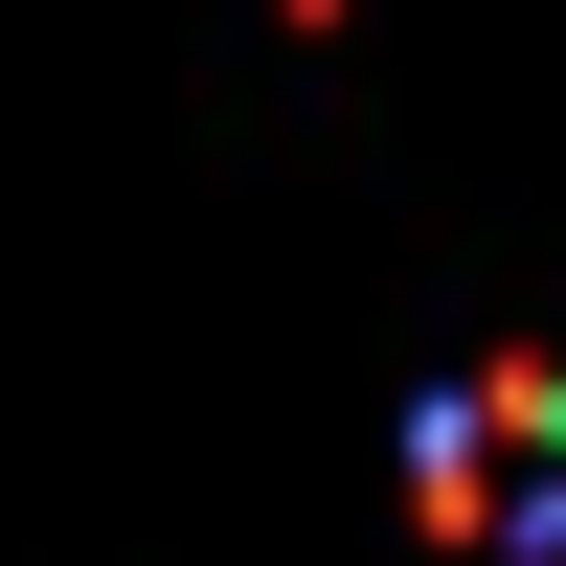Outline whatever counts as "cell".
Returning a JSON list of instances; mask_svg holds the SVG:
<instances>
[{
	"label": "cell",
	"mask_w": 566,
	"mask_h": 566,
	"mask_svg": "<svg viewBox=\"0 0 566 566\" xmlns=\"http://www.w3.org/2000/svg\"><path fill=\"white\" fill-rule=\"evenodd\" d=\"M408 476H431V499H453L476 544H544V522H566V386H544V363L453 386L431 431H408Z\"/></svg>",
	"instance_id": "1"
}]
</instances>
